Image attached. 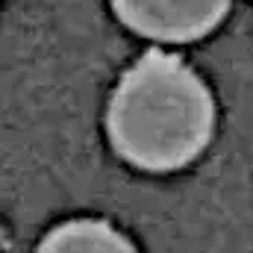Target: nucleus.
Masks as SVG:
<instances>
[{"label": "nucleus", "mask_w": 253, "mask_h": 253, "mask_svg": "<svg viewBox=\"0 0 253 253\" xmlns=\"http://www.w3.org/2000/svg\"><path fill=\"white\" fill-rule=\"evenodd\" d=\"M109 141L141 171H177L203 153L215 129V100L180 56L147 50L118 80L109 112Z\"/></svg>", "instance_id": "1"}, {"label": "nucleus", "mask_w": 253, "mask_h": 253, "mask_svg": "<svg viewBox=\"0 0 253 253\" xmlns=\"http://www.w3.org/2000/svg\"><path fill=\"white\" fill-rule=\"evenodd\" d=\"M118 21L156 42H194L209 36L230 3H112Z\"/></svg>", "instance_id": "2"}, {"label": "nucleus", "mask_w": 253, "mask_h": 253, "mask_svg": "<svg viewBox=\"0 0 253 253\" xmlns=\"http://www.w3.org/2000/svg\"><path fill=\"white\" fill-rule=\"evenodd\" d=\"M36 253H138L124 233L106 221L80 218L59 224L44 236Z\"/></svg>", "instance_id": "3"}]
</instances>
